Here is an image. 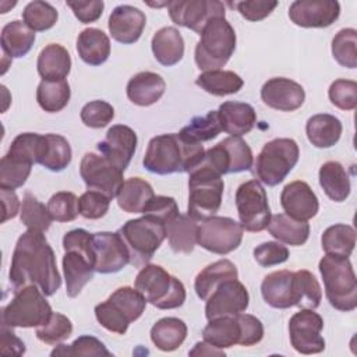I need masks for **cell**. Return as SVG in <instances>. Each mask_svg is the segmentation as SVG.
I'll return each instance as SVG.
<instances>
[{"instance_id":"9f6ffc18","label":"cell","mask_w":357,"mask_h":357,"mask_svg":"<svg viewBox=\"0 0 357 357\" xmlns=\"http://www.w3.org/2000/svg\"><path fill=\"white\" fill-rule=\"evenodd\" d=\"M110 201L102 192L88 190L78 198V212L85 219H100L107 213Z\"/></svg>"},{"instance_id":"7402d4cb","label":"cell","mask_w":357,"mask_h":357,"mask_svg":"<svg viewBox=\"0 0 357 357\" xmlns=\"http://www.w3.org/2000/svg\"><path fill=\"white\" fill-rule=\"evenodd\" d=\"M280 204L286 215L297 220H310L318 213L319 202L311 187L301 180L284 185L280 194Z\"/></svg>"},{"instance_id":"8fae6325","label":"cell","mask_w":357,"mask_h":357,"mask_svg":"<svg viewBox=\"0 0 357 357\" xmlns=\"http://www.w3.org/2000/svg\"><path fill=\"white\" fill-rule=\"evenodd\" d=\"M39 137L36 132H22L13 139L8 152L0 160V188L15 190L25 184L36 163Z\"/></svg>"},{"instance_id":"3957f363","label":"cell","mask_w":357,"mask_h":357,"mask_svg":"<svg viewBox=\"0 0 357 357\" xmlns=\"http://www.w3.org/2000/svg\"><path fill=\"white\" fill-rule=\"evenodd\" d=\"M325 296L339 311H353L357 307V279L349 257L326 254L319 261Z\"/></svg>"},{"instance_id":"d4e9b609","label":"cell","mask_w":357,"mask_h":357,"mask_svg":"<svg viewBox=\"0 0 357 357\" xmlns=\"http://www.w3.org/2000/svg\"><path fill=\"white\" fill-rule=\"evenodd\" d=\"M261 294L265 303L273 308L294 307V272L283 269L266 275L261 283Z\"/></svg>"},{"instance_id":"bcb514c9","label":"cell","mask_w":357,"mask_h":357,"mask_svg":"<svg viewBox=\"0 0 357 357\" xmlns=\"http://www.w3.org/2000/svg\"><path fill=\"white\" fill-rule=\"evenodd\" d=\"M20 219L29 230H36L45 233L49 230L52 225V216L47 211V206H45L38 198L26 191L22 198V205L20 211Z\"/></svg>"},{"instance_id":"7dc6e473","label":"cell","mask_w":357,"mask_h":357,"mask_svg":"<svg viewBox=\"0 0 357 357\" xmlns=\"http://www.w3.org/2000/svg\"><path fill=\"white\" fill-rule=\"evenodd\" d=\"M57 10L47 1L33 0L22 11V21L33 32L47 31L57 22Z\"/></svg>"},{"instance_id":"f6af8a7d","label":"cell","mask_w":357,"mask_h":357,"mask_svg":"<svg viewBox=\"0 0 357 357\" xmlns=\"http://www.w3.org/2000/svg\"><path fill=\"white\" fill-rule=\"evenodd\" d=\"M222 131L218 110H211L205 116L194 117L185 127L178 132L183 138L191 142H204L216 138Z\"/></svg>"},{"instance_id":"6f0895ef","label":"cell","mask_w":357,"mask_h":357,"mask_svg":"<svg viewBox=\"0 0 357 357\" xmlns=\"http://www.w3.org/2000/svg\"><path fill=\"white\" fill-rule=\"evenodd\" d=\"M254 258L261 266L283 264L289 258V250L279 241H265L254 248Z\"/></svg>"},{"instance_id":"6125c7cd","label":"cell","mask_w":357,"mask_h":357,"mask_svg":"<svg viewBox=\"0 0 357 357\" xmlns=\"http://www.w3.org/2000/svg\"><path fill=\"white\" fill-rule=\"evenodd\" d=\"M66 4L73 10L75 18L82 24L95 22L100 18L105 3L102 0H89V1H66Z\"/></svg>"},{"instance_id":"f546056e","label":"cell","mask_w":357,"mask_h":357,"mask_svg":"<svg viewBox=\"0 0 357 357\" xmlns=\"http://www.w3.org/2000/svg\"><path fill=\"white\" fill-rule=\"evenodd\" d=\"M151 46L155 59L166 67L177 64L184 56V40L174 26H163L156 31Z\"/></svg>"},{"instance_id":"e575fe53","label":"cell","mask_w":357,"mask_h":357,"mask_svg":"<svg viewBox=\"0 0 357 357\" xmlns=\"http://www.w3.org/2000/svg\"><path fill=\"white\" fill-rule=\"evenodd\" d=\"M153 197V188L146 180L141 177H131L124 180L116 198L119 206L124 212L144 213L146 205Z\"/></svg>"},{"instance_id":"7bdbcfd3","label":"cell","mask_w":357,"mask_h":357,"mask_svg":"<svg viewBox=\"0 0 357 357\" xmlns=\"http://www.w3.org/2000/svg\"><path fill=\"white\" fill-rule=\"evenodd\" d=\"M71 96L70 85L66 79L46 81L42 79L36 89V100L39 106L47 113H57L63 110Z\"/></svg>"},{"instance_id":"ab89813d","label":"cell","mask_w":357,"mask_h":357,"mask_svg":"<svg viewBox=\"0 0 357 357\" xmlns=\"http://www.w3.org/2000/svg\"><path fill=\"white\" fill-rule=\"evenodd\" d=\"M198 223L188 215L178 213L170 223L166 225L169 245L174 252L188 254L197 244Z\"/></svg>"},{"instance_id":"8992f818","label":"cell","mask_w":357,"mask_h":357,"mask_svg":"<svg viewBox=\"0 0 357 357\" xmlns=\"http://www.w3.org/2000/svg\"><path fill=\"white\" fill-rule=\"evenodd\" d=\"M134 284L148 303L160 310L178 308L185 301L184 284L156 264L144 265L137 273Z\"/></svg>"},{"instance_id":"e0dca14e","label":"cell","mask_w":357,"mask_h":357,"mask_svg":"<svg viewBox=\"0 0 357 357\" xmlns=\"http://www.w3.org/2000/svg\"><path fill=\"white\" fill-rule=\"evenodd\" d=\"M93 268L98 273H116L130 264L128 248L119 231L93 233Z\"/></svg>"},{"instance_id":"9c48e42d","label":"cell","mask_w":357,"mask_h":357,"mask_svg":"<svg viewBox=\"0 0 357 357\" xmlns=\"http://www.w3.org/2000/svg\"><path fill=\"white\" fill-rule=\"evenodd\" d=\"M53 310L38 286L14 290L13 300L1 308V325L11 328H38L49 321Z\"/></svg>"},{"instance_id":"7a4b0ae2","label":"cell","mask_w":357,"mask_h":357,"mask_svg":"<svg viewBox=\"0 0 357 357\" xmlns=\"http://www.w3.org/2000/svg\"><path fill=\"white\" fill-rule=\"evenodd\" d=\"M205 149L198 142H191L180 134H162L153 137L144 156V167L155 174L183 173L194 169L204 158Z\"/></svg>"},{"instance_id":"52a82bcc","label":"cell","mask_w":357,"mask_h":357,"mask_svg":"<svg viewBox=\"0 0 357 357\" xmlns=\"http://www.w3.org/2000/svg\"><path fill=\"white\" fill-rule=\"evenodd\" d=\"M128 252L130 264L134 266L146 265L163 240L167 237L166 225L152 215H145L138 219L127 220L120 229Z\"/></svg>"},{"instance_id":"4316f807","label":"cell","mask_w":357,"mask_h":357,"mask_svg":"<svg viewBox=\"0 0 357 357\" xmlns=\"http://www.w3.org/2000/svg\"><path fill=\"white\" fill-rule=\"evenodd\" d=\"M165 79L152 71H141L132 75L127 84V98L137 106H151L165 93Z\"/></svg>"},{"instance_id":"be15d7a7","label":"cell","mask_w":357,"mask_h":357,"mask_svg":"<svg viewBox=\"0 0 357 357\" xmlns=\"http://www.w3.org/2000/svg\"><path fill=\"white\" fill-rule=\"evenodd\" d=\"M1 353L3 354H17L21 356L25 353L24 342L14 333L11 326L1 325Z\"/></svg>"},{"instance_id":"8d00e7d4","label":"cell","mask_w":357,"mask_h":357,"mask_svg":"<svg viewBox=\"0 0 357 357\" xmlns=\"http://www.w3.org/2000/svg\"><path fill=\"white\" fill-rule=\"evenodd\" d=\"M319 185L335 202H343L350 195L351 184L346 169L335 160L325 162L319 167Z\"/></svg>"},{"instance_id":"b9f144b4","label":"cell","mask_w":357,"mask_h":357,"mask_svg":"<svg viewBox=\"0 0 357 357\" xmlns=\"http://www.w3.org/2000/svg\"><path fill=\"white\" fill-rule=\"evenodd\" d=\"M321 244L326 254L350 257L356 245V231L350 225H332L322 233Z\"/></svg>"},{"instance_id":"484cf974","label":"cell","mask_w":357,"mask_h":357,"mask_svg":"<svg viewBox=\"0 0 357 357\" xmlns=\"http://www.w3.org/2000/svg\"><path fill=\"white\" fill-rule=\"evenodd\" d=\"M218 113L222 131L230 134V137H241L248 134L257 123V113L248 103L229 100L219 106Z\"/></svg>"},{"instance_id":"d590c367","label":"cell","mask_w":357,"mask_h":357,"mask_svg":"<svg viewBox=\"0 0 357 357\" xmlns=\"http://www.w3.org/2000/svg\"><path fill=\"white\" fill-rule=\"evenodd\" d=\"M342 130V121L328 113L315 114L305 124L307 138L317 148L333 146L340 139Z\"/></svg>"},{"instance_id":"83f0119b","label":"cell","mask_w":357,"mask_h":357,"mask_svg":"<svg viewBox=\"0 0 357 357\" xmlns=\"http://www.w3.org/2000/svg\"><path fill=\"white\" fill-rule=\"evenodd\" d=\"M71 146L70 142L59 134L40 135L36 163L52 172L64 170L71 162Z\"/></svg>"},{"instance_id":"5b68a950","label":"cell","mask_w":357,"mask_h":357,"mask_svg":"<svg viewBox=\"0 0 357 357\" xmlns=\"http://www.w3.org/2000/svg\"><path fill=\"white\" fill-rule=\"evenodd\" d=\"M146 303V298L137 289L123 286L116 289L106 301L95 307V317L105 329L124 335L128 325L142 315Z\"/></svg>"},{"instance_id":"836d02e7","label":"cell","mask_w":357,"mask_h":357,"mask_svg":"<svg viewBox=\"0 0 357 357\" xmlns=\"http://www.w3.org/2000/svg\"><path fill=\"white\" fill-rule=\"evenodd\" d=\"M202 337L206 343L220 350L229 349L234 344H240L241 326L237 315L211 319L202 331Z\"/></svg>"},{"instance_id":"7c38bea8","label":"cell","mask_w":357,"mask_h":357,"mask_svg":"<svg viewBox=\"0 0 357 357\" xmlns=\"http://www.w3.org/2000/svg\"><path fill=\"white\" fill-rule=\"evenodd\" d=\"M243 233V226L234 219L213 215L198 225L197 244L209 252L226 255L238 248Z\"/></svg>"},{"instance_id":"d6986e66","label":"cell","mask_w":357,"mask_h":357,"mask_svg":"<svg viewBox=\"0 0 357 357\" xmlns=\"http://www.w3.org/2000/svg\"><path fill=\"white\" fill-rule=\"evenodd\" d=\"M340 15L336 0H297L289 7L291 22L303 28H326Z\"/></svg>"},{"instance_id":"f907efd6","label":"cell","mask_w":357,"mask_h":357,"mask_svg":"<svg viewBox=\"0 0 357 357\" xmlns=\"http://www.w3.org/2000/svg\"><path fill=\"white\" fill-rule=\"evenodd\" d=\"M73 333V324L70 318L60 312H53L49 321L36 328V337L46 344H59L68 339Z\"/></svg>"},{"instance_id":"db71d44e","label":"cell","mask_w":357,"mask_h":357,"mask_svg":"<svg viewBox=\"0 0 357 357\" xmlns=\"http://www.w3.org/2000/svg\"><path fill=\"white\" fill-rule=\"evenodd\" d=\"M329 100L340 110H353L357 106V82L351 79H336L328 91Z\"/></svg>"},{"instance_id":"94428289","label":"cell","mask_w":357,"mask_h":357,"mask_svg":"<svg viewBox=\"0 0 357 357\" xmlns=\"http://www.w3.org/2000/svg\"><path fill=\"white\" fill-rule=\"evenodd\" d=\"M278 6V1L262 0H245L234 3L237 11L248 21H261L266 18Z\"/></svg>"},{"instance_id":"603a6c76","label":"cell","mask_w":357,"mask_h":357,"mask_svg":"<svg viewBox=\"0 0 357 357\" xmlns=\"http://www.w3.org/2000/svg\"><path fill=\"white\" fill-rule=\"evenodd\" d=\"M146 24L145 14L132 6H117L107 21V28L112 38L123 45H131L137 42Z\"/></svg>"},{"instance_id":"f35d334b","label":"cell","mask_w":357,"mask_h":357,"mask_svg":"<svg viewBox=\"0 0 357 357\" xmlns=\"http://www.w3.org/2000/svg\"><path fill=\"white\" fill-rule=\"evenodd\" d=\"M187 337V325L176 317L159 319L151 328V340L162 351H173L178 349Z\"/></svg>"},{"instance_id":"60d3db41","label":"cell","mask_w":357,"mask_h":357,"mask_svg":"<svg viewBox=\"0 0 357 357\" xmlns=\"http://www.w3.org/2000/svg\"><path fill=\"white\" fill-rule=\"evenodd\" d=\"M195 84L205 92L215 96H226L237 93L243 85V78L229 70H209L199 74Z\"/></svg>"},{"instance_id":"30bf717a","label":"cell","mask_w":357,"mask_h":357,"mask_svg":"<svg viewBox=\"0 0 357 357\" xmlns=\"http://www.w3.org/2000/svg\"><path fill=\"white\" fill-rule=\"evenodd\" d=\"M300 156L298 145L291 138H275L266 142L254 162V174L265 185L282 183Z\"/></svg>"},{"instance_id":"ba28073f","label":"cell","mask_w":357,"mask_h":357,"mask_svg":"<svg viewBox=\"0 0 357 357\" xmlns=\"http://www.w3.org/2000/svg\"><path fill=\"white\" fill-rule=\"evenodd\" d=\"M188 174L187 215L197 222H202L219 211L225 184L222 176L201 165L191 169Z\"/></svg>"},{"instance_id":"74e56055","label":"cell","mask_w":357,"mask_h":357,"mask_svg":"<svg viewBox=\"0 0 357 357\" xmlns=\"http://www.w3.org/2000/svg\"><path fill=\"white\" fill-rule=\"evenodd\" d=\"M268 231L278 241L289 245H303L310 236V225L305 220H297L286 213L271 216Z\"/></svg>"},{"instance_id":"6da1fadb","label":"cell","mask_w":357,"mask_h":357,"mask_svg":"<svg viewBox=\"0 0 357 357\" xmlns=\"http://www.w3.org/2000/svg\"><path fill=\"white\" fill-rule=\"evenodd\" d=\"M14 290L33 284L45 296H53L61 286L53 248L45 234L36 230L24 231L17 240L8 272Z\"/></svg>"},{"instance_id":"680465c9","label":"cell","mask_w":357,"mask_h":357,"mask_svg":"<svg viewBox=\"0 0 357 357\" xmlns=\"http://www.w3.org/2000/svg\"><path fill=\"white\" fill-rule=\"evenodd\" d=\"M144 213L152 215L167 225L178 215V208L174 198L166 195H155L146 205Z\"/></svg>"},{"instance_id":"9a60e30c","label":"cell","mask_w":357,"mask_h":357,"mask_svg":"<svg viewBox=\"0 0 357 357\" xmlns=\"http://www.w3.org/2000/svg\"><path fill=\"white\" fill-rule=\"evenodd\" d=\"M322 317L310 308H301L289 321V336L293 349L301 354H317L325 349Z\"/></svg>"},{"instance_id":"ac0fdd59","label":"cell","mask_w":357,"mask_h":357,"mask_svg":"<svg viewBox=\"0 0 357 357\" xmlns=\"http://www.w3.org/2000/svg\"><path fill=\"white\" fill-rule=\"evenodd\" d=\"M248 304L250 294L245 286L237 279H230L220 283L206 298L205 317L211 321L219 317L237 315L244 312Z\"/></svg>"},{"instance_id":"5bb4252c","label":"cell","mask_w":357,"mask_h":357,"mask_svg":"<svg viewBox=\"0 0 357 357\" xmlns=\"http://www.w3.org/2000/svg\"><path fill=\"white\" fill-rule=\"evenodd\" d=\"M123 173L124 170L102 153L88 152L81 159L79 174L88 190L102 192L110 199L117 197L124 183Z\"/></svg>"},{"instance_id":"2e32d148","label":"cell","mask_w":357,"mask_h":357,"mask_svg":"<svg viewBox=\"0 0 357 357\" xmlns=\"http://www.w3.org/2000/svg\"><path fill=\"white\" fill-rule=\"evenodd\" d=\"M167 10L176 25L188 28L198 35L211 20L226 14L225 4L218 0H173L167 1Z\"/></svg>"},{"instance_id":"1f68e13d","label":"cell","mask_w":357,"mask_h":357,"mask_svg":"<svg viewBox=\"0 0 357 357\" xmlns=\"http://www.w3.org/2000/svg\"><path fill=\"white\" fill-rule=\"evenodd\" d=\"M238 272L236 265L229 259H219L205 266L194 280V289L197 296L206 301V298L215 291V289L230 279H237Z\"/></svg>"},{"instance_id":"c3c4849f","label":"cell","mask_w":357,"mask_h":357,"mask_svg":"<svg viewBox=\"0 0 357 357\" xmlns=\"http://www.w3.org/2000/svg\"><path fill=\"white\" fill-rule=\"evenodd\" d=\"M333 59L346 68L357 67V31L353 28L340 29L332 39Z\"/></svg>"},{"instance_id":"e7e4bbea","label":"cell","mask_w":357,"mask_h":357,"mask_svg":"<svg viewBox=\"0 0 357 357\" xmlns=\"http://www.w3.org/2000/svg\"><path fill=\"white\" fill-rule=\"evenodd\" d=\"M0 197L3 202V218L1 223L7 222L8 219H13L20 209V201L14 190H7V188H0Z\"/></svg>"},{"instance_id":"cb8c5ba5","label":"cell","mask_w":357,"mask_h":357,"mask_svg":"<svg viewBox=\"0 0 357 357\" xmlns=\"http://www.w3.org/2000/svg\"><path fill=\"white\" fill-rule=\"evenodd\" d=\"M63 272L66 279V293L68 297L74 298L93 278V259L86 252L66 250L63 257Z\"/></svg>"},{"instance_id":"277c9868","label":"cell","mask_w":357,"mask_h":357,"mask_svg":"<svg viewBox=\"0 0 357 357\" xmlns=\"http://www.w3.org/2000/svg\"><path fill=\"white\" fill-rule=\"evenodd\" d=\"M195 46V64L199 70H220L236 49V32L225 17L211 20L201 31Z\"/></svg>"},{"instance_id":"f1b7e54d","label":"cell","mask_w":357,"mask_h":357,"mask_svg":"<svg viewBox=\"0 0 357 357\" xmlns=\"http://www.w3.org/2000/svg\"><path fill=\"white\" fill-rule=\"evenodd\" d=\"M36 67L39 75L46 81L66 79L71 70L70 53L59 43H49L40 50Z\"/></svg>"},{"instance_id":"d6a6232c","label":"cell","mask_w":357,"mask_h":357,"mask_svg":"<svg viewBox=\"0 0 357 357\" xmlns=\"http://www.w3.org/2000/svg\"><path fill=\"white\" fill-rule=\"evenodd\" d=\"M35 42V32L25 25L24 21H10L1 29V49L3 56L11 59L24 57Z\"/></svg>"},{"instance_id":"816d5d0a","label":"cell","mask_w":357,"mask_h":357,"mask_svg":"<svg viewBox=\"0 0 357 357\" xmlns=\"http://www.w3.org/2000/svg\"><path fill=\"white\" fill-rule=\"evenodd\" d=\"M220 144L226 149L230 162V173H240L252 167V151L244 139L240 137H227L220 141Z\"/></svg>"},{"instance_id":"ffe728a7","label":"cell","mask_w":357,"mask_h":357,"mask_svg":"<svg viewBox=\"0 0 357 357\" xmlns=\"http://www.w3.org/2000/svg\"><path fill=\"white\" fill-rule=\"evenodd\" d=\"M262 102L279 112H294L304 103V88L289 78L275 77L268 79L261 88Z\"/></svg>"},{"instance_id":"44dd1931","label":"cell","mask_w":357,"mask_h":357,"mask_svg":"<svg viewBox=\"0 0 357 357\" xmlns=\"http://www.w3.org/2000/svg\"><path fill=\"white\" fill-rule=\"evenodd\" d=\"M137 141V134L131 127L116 124L107 130L105 139L98 144V151L121 170H126L134 156Z\"/></svg>"},{"instance_id":"11a10c76","label":"cell","mask_w":357,"mask_h":357,"mask_svg":"<svg viewBox=\"0 0 357 357\" xmlns=\"http://www.w3.org/2000/svg\"><path fill=\"white\" fill-rule=\"evenodd\" d=\"M81 120L86 127L103 128L114 117V109L105 100H92L81 109Z\"/></svg>"},{"instance_id":"03108f58","label":"cell","mask_w":357,"mask_h":357,"mask_svg":"<svg viewBox=\"0 0 357 357\" xmlns=\"http://www.w3.org/2000/svg\"><path fill=\"white\" fill-rule=\"evenodd\" d=\"M190 356H225V351L213 347L212 344L204 342H198L195 347L190 351Z\"/></svg>"},{"instance_id":"91938a15","label":"cell","mask_w":357,"mask_h":357,"mask_svg":"<svg viewBox=\"0 0 357 357\" xmlns=\"http://www.w3.org/2000/svg\"><path fill=\"white\" fill-rule=\"evenodd\" d=\"M240 326H241V337H240V346H254L259 343L264 337V325L262 322L251 315V314H237Z\"/></svg>"},{"instance_id":"4fadbf2b","label":"cell","mask_w":357,"mask_h":357,"mask_svg":"<svg viewBox=\"0 0 357 357\" xmlns=\"http://www.w3.org/2000/svg\"><path fill=\"white\" fill-rule=\"evenodd\" d=\"M240 225L247 231H262L271 220V208L265 188L258 180L243 183L236 191Z\"/></svg>"},{"instance_id":"4dcf8cb0","label":"cell","mask_w":357,"mask_h":357,"mask_svg":"<svg viewBox=\"0 0 357 357\" xmlns=\"http://www.w3.org/2000/svg\"><path fill=\"white\" fill-rule=\"evenodd\" d=\"M77 52L89 66H100L110 56V39L98 28H86L77 38Z\"/></svg>"},{"instance_id":"ee69618b","label":"cell","mask_w":357,"mask_h":357,"mask_svg":"<svg viewBox=\"0 0 357 357\" xmlns=\"http://www.w3.org/2000/svg\"><path fill=\"white\" fill-rule=\"evenodd\" d=\"M294 307L315 310L322 300V289L317 278L305 269L294 272Z\"/></svg>"},{"instance_id":"681fc988","label":"cell","mask_w":357,"mask_h":357,"mask_svg":"<svg viewBox=\"0 0 357 357\" xmlns=\"http://www.w3.org/2000/svg\"><path fill=\"white\" fill-rule=\"evenodd\" d=\"M50 356H112L106 346L91 335L77 337L71 344H56Z\"/></svg>"},{"instance_id":"f5cc1de1","label":"cell","mask_w":357,"mask_h":357,"mask_svg":"<svg viewBox=\"0 0 357 357\" xmlns=\"http://www.w3.org/2000/svg\"><path fill=\"white\" fill-rule=\"evenodd\" d=\"M47 211L56 222H71L78 216V198L74 192L59 191L47 201Z\"/></svg>"}]
</instances>
